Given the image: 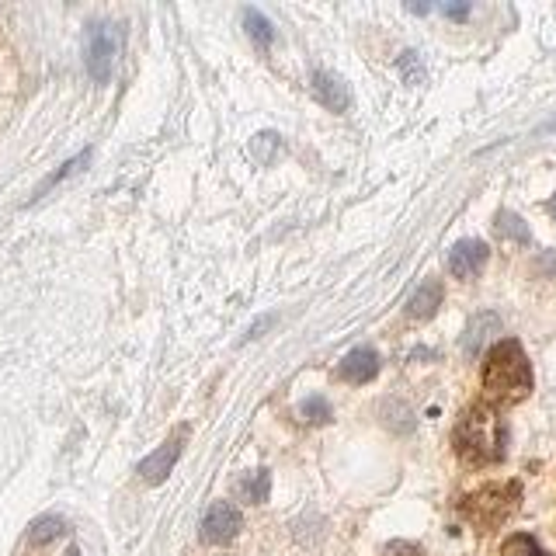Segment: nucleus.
Returning a JSON list of instances; mask_svg holds the SVG:
<instances>
[{
    "mask_svg": "<svg viewBox=\"0 0 556 556\" xmlns=\"http://www.w3.org/2000/svg\"><path fill=\"white\" fill-rule=\"evenodd\" d=\"M532 390V365L518 341H501L484 362V393L490 404H518Z\"/></svg>",
    "mask_w": 556,
    "mask_h": 556,
    "instance_id": "f257e3e1",
    "label": "nucleus"
},
{
    "mask_svg": "<svg viewBox=\"0 0 556 556\" xmlns=\"http://www.w3.org/2000/svg\"><path fill=\"white\" fill-rule=\"evenodd\" d=\"M456 449L470 463H497L504 456V421L490 407H470L456 428Z\"/></svg>",
    "mask_w": 556,
    "mask_h": 556,
    "instance_id": "f03ea898",
    "label": "nucleus"
},
{
    "mask_svg": "<svg viewBox=\"0 0 556 556\" xmlns=\"http://www.w3.org/2000/svg\"><path fill=\"white\" fill-rule=\"evenodd\" d=\"M122 46V32L108 21H91L84 35V63L87 73H91L94 84H108L115 70V56H119Z\"/></svg>",
    "mask_w": 556,
    "mask_h": 556,
    "instance_id": "7ed1b4c3",
    "label": "nucleus"
},
{
    "mask_svg": "<svg viewBox=\"0 0 556 556\" xmlns=\"http://www.w3.org/2000/svg\"><path fill=\"white\" fill-rule=\"evenodd\" d=\"M237 532H240V511L230 501H216L206 511V518H202V539L212 546L230 543Z\"/></svg>",
    "mask_w": 556,
    "mask_h": 556,
    "instance_id": "20e7f679",
    "label": "nucleus"
},
{
    "mask_svg": "<svg viewBox=\"0 0 556 556\" xmlns=\"http://www.w3.org/2000/svg\"><path fill=\"white\" fill-rule=\"evenodd\" d=\"M181 442H185V431H174L157 452H150V456L139 463V477H143L146 484H164L167 473L174 470V463H178V456H181Z\"/></svg>",
    "mask_w": 556,
    "mask_h": 556,
    "instance_id": "39448f33",
    "label": "nucleus"
},
{
    "mask_svg": "<svg viewBox=\"0 0 556 556\" xmlns=\"http://www.w3.org/2000/svg\"><path fill=\"white\" fill-rule=\"evenodd\" d=\"M487 258H490V247L484 240H459L449 251V272L456 278H477L484 272Z\"/></svg>",
    "mask_w": 556,
    "mask_h": 556,
    "instance_id": "423d86ee",
    "label": "nucleus"
},
{
    "mask_svg": "<svg viewBox=\"0 0 556 556\" xmlns=\"http://www.w3.org/2000/svg\"><path fill=\"white\" fill-rule=\"evenodd\" d=\"M310 84H313V94H317V101H320L324 108H331V112H348L351 94H348V84L338 77V73H331V70H313Z\"/></svg>",
    "mask_w": 556,
    "mask_h": 556,
    "instance_id": "0eeeda50",
    "label": "nucleus"
},
{
    "mask_svg": "<svg viewBox=\"0 0 556 556\" xmlns=\"http://www.w3.org/2000/svg\"><path fill=\"white\" fill-rule=\"evenodd\" d=\"M376 372H379V355L372 348H355L341 358V379H348V383L362 386L369 379H376Z\"/></svg>",
    "mask_w": 556,
    "mask_h": 556,
    "instance_id": "6e6552de",
    "label": "nucleus"
},
{
    "mask_svg": "<svg viewBox=\"0 0 556 556\" xmlns=\"http://www.w3.org/2000/svg\"><path fill=\"white\" fill-rule=\"evenodd\" d=\"M438 303H442V282H435V278H431V282H424L421 289L411 296V303H407V317H411V320L435 317Z\"/></svg>",
    "mask_w": 556,
    "mask_h": 556,
    "instance_id": "1a4fd4ad",
    "label": "nucleus"
},
{
    "mask_svg": "<svg viewBox=\"0 0 556 556\" xmlns=\"http://www.w3.org/2000/svg\"><path fill=\"white\" fill-rule=\"evenodd\" d=\"M490 331H501V320L494 313H480L470 327H466V338H463V351L466 355H480L484 345L490 341Z\"/></svg>",
    "mask_w": 556,
    "mask_h": 556,
    "instance_id": "9d476101",
    "label": "nucleus"
},
{
    "mask_svg": "<svg viewBox=\"0 0 556 556\" xmlns=\"http://www.w3.org/2000/svg\"><path fill=\"white\" fill-rule=\"evenodd\" d=\"M244 28H247V35H251V42L258 49H268L275 42L272 21H268L265 14L258 11V7H244Z\"/></svg>",
    "mask_w": 556,
    "mask_h": 556,
    "instance_id": "9b49d317",
    "label": "nucleus"
},
{
    "mask_svg": "<svg viewBox=\"0 0 556 556\" xmlns=\"http://www.w3.org/2000/svg\"><path fill=\"white\" fill-rule=\"evenodd\" d=\"M240 497L244 501H251V504H261L268 497V490H272V473L268 470H254V473H247L244 480H240Z\"/></svg>",
    "mask_w": 556,
    "mask_h": 556,
    "instance_id": "f8f14e48",
    "label": "nucleus"
},
{
    "mask_svg": "<svg viewBox=\"0 0 556 556\" xmlns=\"http://www.w3.org/2000/svg\"><path fill=\"white\" fill-rule=\"evenodd\" d=\"M63 532H67V525H63V518L46 515V518H39V522H35L32 529H28V543H32V546L53 543V539H60Z\"/></svg>",
    "mask_w": 556,
    "mask_h": 556,
    "instance_id": "ddd939ff",
    "label": "nucleus"
},
{
    "mask_svg": "<svg viewBox=\"0 0 556 556\" xmlns=\"http://www.w3.org/2000/svg\"><path fill=\"white\" fill-rule=\"evenodd\" d=\"M87 160H91V150H84V153H77V157H73V160H67V164H63L60 171H56V174H49V178L42 181L39 188H35V199H42V195H46L49 188H56V185H60L63 178H70V174H77L80 167L87 164Z\"/></svg>",
    "mask_w": 556,
    "mask_h": 556,
    "instance_id": "4468645a",
    "label": "nucleus"
},
{
    "mask_svg": "<svg viewBox=\"0 0 556 556\" xmlns=\"http://www.w3.org/2000/svg\"><path fill=\"white\" fill-rule=\"evenodd\" d=\"M299 417L310 424H320V421H331V404H327L324 397H306L303 404H299Z\"/></svg>",
    "mask_w": 556,
    "mask_h": 556,
    "instance_id": "2eb2a0df",
    "label": "nucleus"
},
{
    "mask_svg": "<svg viewBox=\"0 0 556 556\" xmlns=\"http://www.w3.org/2000/svg\"><path fill=\"white\" fill-rule=\"evenodd\" d=\"M501 556H546V553L539 550V543L532 536H511L501 546Z\"/></svg>",
    "mask_w": 556,
    "mask_h": 556,
    "instance_id": "dca6fc26",
    "label": "nucleus"
},
{
    "mask_svg": "<svg viewBox=\"0 0 556 556\" xmlns=\"http://www.w3.org/2000/svg\"><path fill=\"white\" fill-rule=\"evenodd\" d=\"M497 230H501L504 237L529 240V230H525V223H522L518 216H511V212H501V216H497Z\"/></svg>",
    "mask_w": 556,
    "mask_h": 556,
    "instance_id": "f3484780",
    "label": "nucleus"
},
{
    "mask_svg": "<svg viewBox=\"0 0 556 556\" xmlns=\"http://www.w3.org/2000/svg\"><path fill=\"white\" fill-rule=\"evenodd\" d=\"M438 11L449 14V18H456V21L470 18V4H438Z\"/></svg>",
    "mask_w": 556,
    "mask_h": 556,
    "instance_id": "a211bd4d",
    "label": "nucleus"
},
{
    "mask_svg": "<svg viewBox=\"0 0 556 556\" xmlns=\"http://www.w3.org/2000/svg\"><path fill=\"white\" fill-rule=\"evenodd\" d=\"M546 209H550V216L556 219V195H553V199H550V206H546Z\"/></svg>",
    "mask_w": 556,
    "mask_h": 556,
    "instance_id": "6ab92c4d",
    "label": "nucleus"
}]
</instances>
